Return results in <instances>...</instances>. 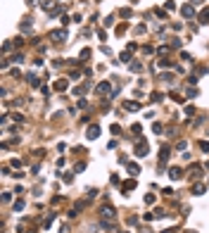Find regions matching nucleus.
<instances>
[{"label":"nucleus","instance_id":"f257e3e1","mask_svg":"<svg viewBox=\"0 0 209 233\" xmlns=\"http://www.w3.org/2000/svg\"><path fill=\"white\" fill-rule=\"evenodd\" d=\"M150 152V145H147V140L143 138V136H138V143H136V148H133V155H138V157H145Z\"/></svg>","mask_w":209,"mask_h":233},{"label":"nucleus","instance_id":"f03ea898","mask_svg":"<svg viewBox=\"0 0 209 233\" xmlns=\"http://www.w3.org/2000/svg\"><path fill=\"white\" fill-rule=\"evenodd\" d=\"M100 217H102L104 221H114V219H116V209L109 207V205H104L102 209H100Z\"/></svg>","mask_w":209,"mask_h":233},{"label":"nucleus","instance_id":"7ed1b4c3","mask_svg":"<svg viewBox=\"0 0 209 233\" xmlns=\"http://www.w3.org/2000/svg\"><path fill=\"white\" fill-rule=\"evenodd\" d=\"M188 174H190V178H193V181H197V178L202 176V164H190Z\"/></svg>","mask_w":209,"mask_h":233},{"label":"nucleus","instance_id":"20e7f679","mask_svg":"<svg viewBox=\"0 0 209 233\" xmlns=\"http://www.w3.org/2000/svg\"><path fill=\"white\" fill-rule=\"evenodd\" d=\"M136 186H138V183H136V178H128V181H124V183H121V193H124V195H128Z\"/></svg>","mask_w":209,"mask_h":233},{"label":"nucleus","instance_id":"39448f33","mask_svg":"<svg viewBox=\"0 0 209 233\" xmlns=\"http://www.w3.org/2000/svg\"><path fill=\"white\" fill-rule=\"evenodd\" d=\"M109 91H112V83H109V81H102V83L95 86V93H98V95H104V93H109Z\"/></svg>","mask_w":209,"mask_h":233},{"label":"nucleus","instance_id":"423d86ee","mask_svg":"<svg viewBox=\"0 0 209 233\" xmlns=\"http://www.w3.org/2000/svg\"><path fill=\"white\" fill-rule=\"evenodd\" d=\"M98 136H100V126H98V124L88 126V131H86V138H88V140H95Z\"/></svg>","mask_w":209,"mask_h":233},{"label":"nucleus","instance_id":"0eeeda50","mask_svg":"<svg viewBox=\"0 0 209 233\" xmlns=\"http://www.w3.org/2000/svg\"><path fill=\"white\" fill-rule=\"evenodd\" d=\"M181 14H183L185 19H193V17H195V7H193V5H183V7H181Z\"/></svg>","mask_w":209,"mask_h":233},{"label":"nucleus","instance_id":"6e6552de","mask_svg":"<svg viewBox=\"0 0 209 233\" xmlns=\"http://www.w3.org/2000/svg\"><path fill=\"white\" fill-rule=\"evenodd\" d=\"M83 207H88V200H78V202L74 205V209L69 212V217H76V214H78V212H81Z\"/></svg>","mask_w":209,"mask_h":233},{"label":"nucleus","instance_id":"1a4fd4ad","mask_svg":"<svg viewBox=\"0 0 209 233\" xmlns=\"http://www.w3.org/2000/svg\"><path fill=\"white\" fill-rule=\"evenodd\" d=\"M169 176H171L174 181H181V178H183V169H181V166H171V169H169Z\"/></svg>","mask_w":209,"mask_h":233},{"label":"nucleus","instance_id":"9d476101","mask_svg":"<svg viewBox=\"0 0 209 233\" xmlns=\"http://www.w3.org/2000/svg\"><path fill=\"white\" fill-rule=\"evenodd\" d=\"M69 88V79H60V81H55V91L57 93H62V91H67Z\"/></svg>","mask_w":209,"mask_h":233},{"label":"nucleus","instance_id":"9b49d317","mask_svg":"<svg viewBox=\"0 0 209 233\" xmlns=\"http://www.w3.org/2000/svg\"><path fill=\"white\" fill-rule=\"evenodd\" d=\"M52 40H60V43H64V40H67V31H64V29H60V31H52Z\"/></svg>","mask_w":209,"mask_h":233},{"label":"nucleus","instance_id":"f8f14e48","mask_svg":"<svg viewBox=\"0 0 209 233\" xmlns=\"http://www.w3.org/2000/svg\"><path fill=\"white\" fill-rule=\"evenodd\" d=\"M26 81H29V86H34V88H40V79H38L36 74H26Z\"/></svg>","mask_w":209,"mask_h":233},{"label":"nucleus","instance_id":"ddd939ff","mask_svg":"<svg viewBox=\"0 0 209 233\" xmlns=\"http://www.w3.org/2000/svg\"><path fill=\"white\" fill-rule=\"evenodd\" d=\"M126 169H128V174H131V176H138V174H140V166L136 164V162H128Z\"/></svg>","mask_w":209,"mask_h":233},{"label":"nucleus","instance_id":"4468645a","mask_svg":"<svg viewBox=\"0 0 209 233\" xmlns=\"http://www.w3.org/2000/svg\"><path fill=\"white\" fill-rule=\"evenodd\" d=\"M124 107H126L128 112H136V109H140V102H136V100H128V102H124Z\"/></svg>","mask_w":209,"mask_h":233},{"label":"nucleus","instance_id":"2eb2a0df","mask_svg":"<svg viewBox=\"0 0 209 233\" xmlns=\"http://www.w3.org/2000/svg\"><path fill=\"white\" fill-rule=\"evenodd\" d=\"M205 190H207V186H205V183H195V186H193V195H202Z\"/></svg>","mask_w":209,"mask_h":233},{"label":"nucleus","instance_id":"dca6fc26","mask_svg":"<svg viewBox=\"0 0 209 233\" xmlns=\"http://www.w3.org/2000/svg\"><path fill=\"white\" fill-rule=\"evenodd\" d=\"M197 19H200V24H207V22H209V7H207V10H202V12L197 14Z\"/></svg>","mask_w":209,"mask_h":233},{"label":"nucleus","instance_id":"f3484780","mask_svg":"<svg viewBox=\"0 0 209 233\" xmlns=\"http://www.w3.org/2000/svg\"><path fill=\"white\" fill-rule=\"evenodd\" d=\"M10 60H12L14 64H22V62H24V55H22V52H14V55H12Z\"/></svg>","mask_w":209,"mask_h":233},{"label":"nucleus","instance_id":"a211bd4d","mask_svg":"<svg viewBox=\"0 0 209 233\" xmlns=\"http://www.w3.org/2000/svg\"><path fill=\"white\" fill-rule=\"evenodd\" d=\"M22 31H24V33L31 31V19H24V22H22Z\"/></svg>","mask_w":209,"mask_h":233},{"label":"nucleus","instance_id":"6ab92c4d","mask_svg":"<svg viewBox=\"0 0 209 233\" xmlns=\"http://www.w3.org/2000/svg\"><path fill=\"white\" fill-rule=\"evenodd\" d=\"M24 209V200H14V212H22Z\"/></svg>","mask_w":209,"mask_h":233},{"label":"nucleus","instance_id":"aec40b11","mask_svg":"<svg viewBox=\"0 0 209 233\" xmlns=\"http://www.w3.org/2000/svg\"><path fill=\"white\" fill-rule=\"evenodd\" d=\"M131 71H136V74L143 71V64H140V62H131Z\"/></svg>","mask_w":209,"mask_h":233},{"label":"nucleus","instance_id":"412c9836","mask_svg":"<svg viewBox=\"0 0 209 233\" xmlns=\"http://www.w3.org/2000/svg\"><path fill=\"white\" fill-rule=\"evenodd\" d=\"M109 131L114 133V136H119V133H121V126H119V124H112V126H109Z\"/></svg>","mask_w":209,"mask_h":233},{"label":"nucleus","instance_id":"4be33fe9","mask_svg":"<svg viewBox=\"0 0 209 233\" xmlns=\"http://www.w3.org/2000/svg\"><path fill=\"white\" fill-rule=\"evenodd\" d=\"M162 98H164L162 93H152V95H150V100H152V102H162Z\"/></svg>","mask_w":209,"mask_h":233},{"label":"nucleus","instance_id":"5701e85b","mask_svg":"<svg viewBox=\"0 0 209 233\" xmlns=\"http://www.w3.org/2000/svg\"><path fill=\"white\" fill-rule=\"evenodd\" d=\"M145 202H147V205H155V202H157V198H155L152 193H147V195H145Z\"/></svg>","mask_w":209,"mask_h":233},{"label":"nucleus","instance_id":"b1692460","mask_svg":"<svg viewBox=\"0 0 209 233\" xmlns=\"http://www.w3.org/2000/svg\"><path fill=\"white\" fill-rule=\"evenodd\" d=\"M159 67L166 69V67H174V62H171V60H159Z\"/></svg>","mask_w":209,"mask_h":233},{"label":"nucleus","instance_id":"393cba45","mask_svg":"<svg viewBox=\"0 0 209 233\" xmlns=\"http://www.w3.org/2000/svg\"><path fill=\"white\" fill-rule=\"evenodd\" d=\"M128 60H131V52H128V50H126V52H121V57H119V62H128Z\"/></svg>","mask_w":209,"mask_h":233},{"label":"nucleus","instance_id":"a878e982","mask_svg":"<svg viewBox=\"0 0 209 233\" xmlns=\"http://www.w3.org/2000/svg\"><path fill=\"white\" fill-rule=\"evenodd\" d=\"M86 91H88V83H86V86H78V88H76V91H74V93H76V95H83V93H86Z\"/></svg>","mask_w":209,"mask_h":233},{"label":"nucleus","instance_id":"bb28decb","mask_svg":"<svg viewBox=\"0 0 209 233\" xmlns=\"http://www.w3.org/2000/svg\"><path fill=\"white\" fill-rule=\"evenodd\" d=\"M195 114V107L193 105H185V117H193Z\"/></svg>","mask_w":209,"mask_h":233},{"label":"nucleus","instance_id":"cd10ccee","mask_svg":"<svg viewBox=\"0 0 209 233\" xmlns=\"http://www.w3.org/2000/svg\"><path fill=\"white\" fill-rule=\"evenodd\" d=\"M109 181H112V186H121V178H119L116 174H112V178H109Z\"/></svg>","mask_w":209,"mask_h":233},{"label":"nucleus","instance_id":"c85d7f7f","mask_svg":"<svg viewBox=\"0 0 209 233\" xmlns=\"http://www.w3.org/2000/svg\"><path fill=\"white\" fill-rule=\"evenodd\" d=\"M164 214H166V212H164V209H162V207H157V209H155V219H162V217H164Z\"/></svg>","mask_w":209,"mask_h":233},{"label":"nucleus","instance_id":"c756f323","mask_svg":"<svg viewBox=\"0 0 209 233\" xmlns=\"http://www.w3.org/2000/svg\"><path fill=\"white\" fill-rule=\"evenodd\" d=\"M104 26H112L114 24V14H109V17H104V22H102Z\"/></svg>","mask_w":209,"mask_h":233},{"label":"nucleus","instance_id":"7c9ffc66","mask_svg":"<svg viewBox=\"0 0 209 233\" xmlns=\"http://www.w3.org/2000/svg\"><path fill=\"white\" fill-rule=\"evenodd\" d=\"M164 7L171 12V10H176V2H174V0H166V2H164Z\"/></svg>","mask_w":209,"mask_h":233},{"label":"nucleus","instance_id":"2f4dec72","mask_svg":"<svg viewBox=\"0 0 209 233\" xmlns=\"http://www.w3.org/2000/svg\"><path fill=\"white\" fill-rule=\"evenodd\" d=\"M119 14H121V17H124V19H128V17H131V10H128V7H124V10H121V12H119Z\"/></svg>","mask_w":209,"mask_h":233},{"label":"nucleus","instance_id":"473e14b6","mask_svg":"<svg viewBox=\"0 0 209 233\" xmlns=\"http://www.w3.org/2000/svg\"><path fill=\"white\" fill-rule=\"evenodd\" d=\"M12 45H14V43H10V40H5V43H2V52H10V48H12Z\"/></svg>","mask_w":209,"mask_h":233},{"label":"nucleus","instance_id":"72a5a7b5","mask_svg":"<svg viewBox=\"0 0 209 233\" xmlns=\"http://www.w3.org/2000/svg\"><path fill=\"white\" fill-rule=\"evenodd\" d=\"M195 95H197V88L190 86V88H188V98H195Z\"/></svg>","mask_w":209,"mask_h":233},{"label":"nucleus","instance_id":"f704fd0d","mask_svg":"<svg viewBox=\"0 0 209 233\" xmlns=\"http://www.w3.org/2000/svg\"><path fill=\"white\" fill-rule=\"evenodd\" d=\"M10 117H12V119H14V121H24V117H22V114H19V112H14V114H10Z\"/></svg>","mask_w":209,"mask_h":233},{"label":"nucleus","instance_id":"c9c22d12","mask_svg":"<svg viewBox=\"0 0 209 233\" xmlns=\"http://www.w3.org/2000/svg\"><path fill=\"white\" fill-rule=\"evenodd\" d=\"M169 98L174 100V102H183V98H181V95H178V93H171V95H169Z\"/></svg>","mask_w":209,"mask_h":233},{"label":"nucleus","instance_id":"e433bc0d","mask_svg":"<svg viewBox=\"0 0 209 233\" xmlns=\"http://www.w3.org/2000/svg\"><path fill=\"white\" fill-rule=\"evenodd\" d=\"M200 148H202L205 152H209V140H202V143H200Z\"/></svg>","mask_w":209,"mask_h":233},{"label":"nucleus","instance_id":"4c0bfd02","mask_svg":"<svg viewBox=\"0 0 209 233\" xmlns=\"http://www.w3.org/2000/svg\"><path fill=\"white\" fill-rule=\"evenodd\" d=\"M176 148H178V150H185V148H188V143H185V140H178V145H176Z\"/></svg>","mask_w":209,"mask_h":233},{"label":"nucleus","instance_id":"58836bf2","mask_svg":"<svg viewBox=\"0 0 209 233\" xmlns=\"http://www.w3.org/2000/svg\"><path fill=\"white\" fill-rule=\"evenodd\" d=\"M152 131H155V133H162V124H152Z\"/></svg>","mask_w":209,"mask_h":233},{"label":"nucleus","instance_id":"ea45409f","mask_svg":"<svg viewBox=\"0 0 209 233\" xmlns=\"http://www.w3.org/2000/svg\"><path fill=\"white\" fill-rule=\"evenodd\" d=\"M12 200V193H2V202H10Z\"/></svg>","mask_w":209,"mask_h":233},{"label":"nucleus","instance_id":"a19ab883","mask_svg":"<svg viewBox=\"0 0 209 233\" xmlns=\"http://www.w3.org/2000/svg\"><path fill=\"white\" fill-rule=\"evenodd\" d=\"M60 233H69V226H62V229H60Z\"/></svg>","mask_w":209,"mask_h":233},{"label":"nucleus","instance_id":"79ce46f5","mask_svg":"<svg viewBox=\"0 0 209 233\" xmlns=\"http://www.w3.org/2000/svg\"><path fill=\"white\" fill-rule=\"evenodd\" d=\"M36 2H38V0H26V5H36Z\"/></svg>","mask_w":209,"mask_h":233},{"label":"nucleus","instance_id":"37998d69","mask_svg":"<svg viewBox=\"0 0 209 233\" xmlns=\"http://www.w3.org/2000/svg\"><path fill=\"white\" fill-rule=\"evenodd\" d=\"M193 2H195V5H202V2H205V0H193Z\"/></svg>","mask_w":209,"mask_h":233},{"label":"nucleus","instance_id":"c03bdc74","mask_svg":"<svg viewBox=\"0 0 209 233\" xmlns=\"http://www.w3.org/2000/svg\"><path fill=\"white\" fill-rule=\"evenodd\" d=\"M188 233H197V231H188Z\"/></svg>","mask_w":209,"mask_h":233},{"label":"nucleus","instance_id":"a18cd8bd","mask_svg":"<svg viewBox=\"0 0 209 233\" xmlns=\"http://www.w3.org/2000/svg\"><path fill=\"white\" fill-rule=\"evenodd\" d=\"M121 233H131V231H121Z\"/></svg>","mask_w":209,"mask_h":233},{"label":"nucleus","instance_id":"49530a36","mask_svg":"<svg viewBox=\"0 0 209 233\" xmlns=\"http://www.w3.org/2000/svg\"><path fill=\"white\" fill-rule=\"evenodd\" d=\"M207 186H209V181H207Z\"/></svg>","mask_w":209,"mask_h":233}]
</instances>
